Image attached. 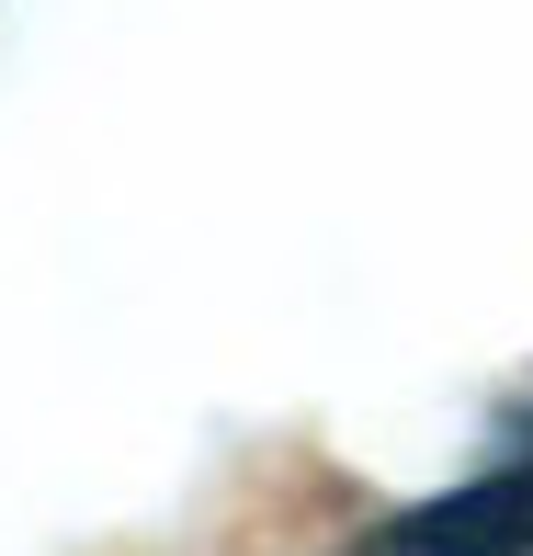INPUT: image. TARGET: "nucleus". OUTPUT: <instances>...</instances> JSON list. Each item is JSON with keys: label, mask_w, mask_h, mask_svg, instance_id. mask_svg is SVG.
Returning <instances> with one entry per match:
<instances>
[{"label": "nucleus", "mask_w": 533, "mask_h": 556, "mask_svg": "<svg viewBox=\"0 0 533 556\" xmlns=\"http://www.w3.org/2000/svg\"><path fill=\"white\" fill-rule=\"evenodd\" d=\"M386 545L397 556H522L533 545V466H499V477H477V489L431 500V511H409Z\"/></svg>", "instance_id": "1"}]
</instances>
